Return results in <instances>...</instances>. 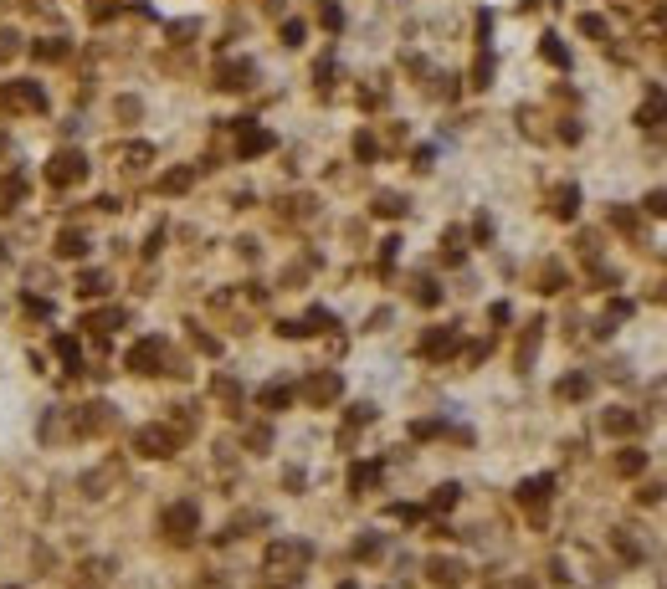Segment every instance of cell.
I'll use <instances>...</instances> for the list:
<instances>
[{"instance_id":"obj_6","label":"cell","mask_w":667,"mask_h":589,"mask_svg":"<svg viewBox=\"0 0 667 589\" xmlns=\"http://www.w3.org/2000/svg\"><path fill=\"white\" fill-rule=\"evenodd\" d=\"M159 359H164L159 338H144V343L128 348V369H134V374H159Z\"/></svg>"},{"instance_id":"obj_16","label":"cell","mask_w":667,"mask_h":589,"mask_svg":"<svg viewBox=\"0 0 667 589\" xmlns=\"http://www.w3.org/2000/svg\"><path fill=\"white\" fill-rule=\"evenodd\" d=\"M247 82H252V62H226L216 87H247Z\"/></svg>"},{"instance_id":"obj_11","label":"cell","mask_w":667,"mask_h":589,"mask_svg":"<svg viewBox=\"0 0 667 589\" xmlns=\"http://www.w3.org/2000/svg\"><path fill=\"white\" fill-rule=\"evenodd\" d=\"M641 421L632 416V410H606V416H600V430H606V435H632Z\"/></svg>"},{"instance_id":"obj_3","label":"cell","mask_w":667,"mask_h":589,"mask_svg":"<svg viewBox=\"0 0 667 589\" xmlns=\"http://www.w3.org/2000/svg\"><path fill=\"white\" fill-rule=\"evenodd\" d=\"M134 446H139V456H175V430L169 425H144L134 435Z\"/></svg>"},{"instance_id":"obj_34","label":"cell","mask_w":667,"mask_h":589,"mask_svg":"<svg viewBox=\"0 0 667 589\" xmlns=\"http://www.w3.org/2000/svg\"><path fill=\"white\" fill-rule=\"evenodd\" d=\"M580 31H585V36H606V21H600V16H580Z\"/></svg>"},{"instance_id":"obj_36","label":"cell","mask_w":667,"mask_h":589,"mask_svg":"<svg viewBox=\"0 0 667 589\" xmlns=\"http://www.w3.org/2000/svg\"><path fill=\"white\" fill-rule=\"evenodd\" d=\"M375 421V405H354L349 410V425H370Z\"/></svg>"},{"instance_id":"obj_26","label":"cell","mask_w":667,"mask_h":589,"mask_svg":"<svg viewBox=\"0 0 667 589\" xmlns=\"http://www.w3.org/2000/svg\"><path fill=\"white\" fill-rule=\"evenodd\" d=\"M36 57H41V62H57V57H67V41H57V36H52V41H41V47H36Z\"/></svg>"},{"instance_id":"obj_10","label":"cell","mask_w":667,"mask_h":589,"mask_svg":"<svg viewBox=\"0 0 667 589\" xmlns=\"http://www.w3.org/2000/svg\"><path fill=\"white\" fill-rule=\"evenodd\" d=\"M426 574H432L437 584H462L467 579V569H462L457 559H432V564H426Z\"/></svg>"},{"instance_id":"obj_18","label":"cell","mask_w":667,"mask_h":589,"mask_svg":"<svg viewBox=\"0 0 667 589\" xmlns=\"http://www.w3.org/2000/svg\"><path fill=\"white\" fill-rule=\"evenodd\" d=\"M82 251H88V236L82 231H62L57 236V256H82Z\"/></svg>"},{"instance_id":"obj_5","label":"cell","mask_w":667,"mask_h":589,"mask_svg":"<svg viewBox=\"0 0 667 589\" xmlns=\"http://www.w3.org/2000/svg\"><path fill=\"white\" fill-rule=\"evenodd\" d=\"M267 149H272V134H267V128H257V123H236V154H242V159H252V154H267Z\"/></svg>"},{"instance_id":"obj_9","label":"cell","mask_w":667,"mask_h":589,"mask_svg":"<svg viewBox=\"0 0 667 589\" xmlns=\"http://www.w3.org/2000/svg\"><path fill=\"white\" fill-rule=\"evenodd\" d=\"M452 348H457V328H432V333L421 338V354L426 359H447Z\"/></svg>"},{"instance_id":"obj_24","label":"cell","mask_w":667,"mask_h":589,"mask_svg":"<svg viewBox=\"0 0 667 589\" xmlns=\"http://www.w3.org/2000/svg\"><path fill=\"white\" fill-rule=\"evenodd\" d=\"M457 497H462V487H457V482H447V487H437V492H432V508H457Z\"/></svg>"},{"instance_id":"obj_22","label":"cell","mask_w":667,"mask_h":589,"mask_svg":"<svg viewBox=\"0 0 667 589\" xmlns=\"http://www.w3.org/2000/svg\"><path fill=\"white\" fill-rule=\"evenodd\" d=\"M652 118H667V98H662V93H652V98H647V108L637 113V123H647V128H652Z\"/></svg>"},{"instance_id":"obj_20","label":"cell","mask_w":667,"mask_h":589,"mask_svg":"<svg viewBox=\"0 0 667 589\" xmlns=\"http://www.w3.org/2000/svg\"><path fill=\"white\" fill-rule=\"evenodd\" d=\"M641 467H647V456H641V451H621L616 456V476H637Z\"/></svg>"},{"instance_id":"obj_33","label":"cell","mask_w":667,"mask_h":589,"mask_svg":"<svg viewBox=\"0 0 667 589\" xmlns=\"http://www.w3.org/2000/svg\"><path fill=\"white\" fill-rule=\"evenodd\" d=\"M647 210L667 221V190H652V195H647Z\"/></svg>"},{"instance_id":"obj_13","label":"cell","mask_w":667,"mask_h":589,"mask_svg":"<svg viewBox=\"0 0 667 589\" xmlns=\"http://www.w3.org/2000/svg\"><path fill=\"white\" fill-rule=\"evenodd\" d=\"M554 395L559 400H585L590 395V374H565V379L554 384Z\"/></svg>"},{"instance_id":"obj_28","label":"cell","mask_w":667,"mask_h":589,"mask_svg":"<svg viewBox=\"0 0 667 589\" xmlns=\"http://www.w3.org/2000/svg\"><path fill=\"white\" fill-rule=\"evenodd\" d=\"M113 323H123V313H113V308H108V313H93V318H88V328H98V333H108Z\"/></svg>"},{"instance_id":"obj_15","label":"cell","mask_w":667,"mask_h":589,"mask_svg":"<svg viewBox=\"0 0 667 589\" xmlns=\"http://www.w3.org/2000/svg\"><path fill=\"white\" fill-rule=\"evenodd\" d=\"M375 482H380V462H359V467H349V487H354V492L375 487Z\"/></svg>"},{"instance_id":"obj_42","label":"cell","mask_w":667,"mask_h":589,"mask_svg":"<svg viewBox=\"0 0 667 589\" xmlns=\"http://www.w3.org/2000/svg\"><path fill=\"white\" fill-rule=\"evenodd\" d=\"M16 52V31H0V57H11Z\"/></svg>"},{"instance_id":"obj_39","label":"cell","mask_w":667,"mask_h":589,"mask_svg":"<svg viewBox=\"0 0 667 589\" xmlns=\"http://www.w3.org/2000/svg\"><path fill=\"white\" fill-rule=\"evenodd\" d=\"M437 430H442V421H416V425H411L416 441H426V435H437Z\"/></svg>"},{"instance_id":"obj_38","label":"cell","mask_w":667,"mask_h":589,"mask_svg":"<svg viewBox=\"0 0 667 589\" xmlns=\"http://www.w3.org/2000/svg\"><path fill=\"white\" fill-rule=\"evenodd\" d=\"M57 359H67V364H77V338H57Z\"/></svg>"},{"instance_id":"obj_27","label":"cell","mask_w":667,"mask_h":589,"mask_svg":"<svg viewBox=\"0 0 667 589\" xmlns=\"http://www.w3.org/2000/svg\"><path fill=\"white\" fill-rule=\"evenodd\" d=\"M611 226H616V231H637V215H632L627 205H611Z\"/></svg>"},{"instance_id":"obj_7","label":"cell","mask_w":667,"mask_h":589,"mask_svg":"<svg viewBox=\"0 0 667 589\" xmlns=\"http://www.w3.org/2000/svg\"><path fill=\"white\" fill-rule=\"evenodd\" d=\"M308 564V543H272L267 549V569H298Z\"/></svg>"},{"instance_id":"obj_37","label":"cell","mask_w":667,"mask_h":589,"mask_svg":"<svg viewBox=\"0 0 667 589\" xmlns=\"http://www.w3.org/2000/svg\"><path fill=\"white\" fill-rule=\"evenodd\" d=\"M616 549H621V559H632V564L641 559V549H637V543H632L627 533H616Z\"/></svg>"},{"instance_id":"obj_12","label":"cell","mask_w":667,"mask_h":589,"mask_svg":"<svg viewBox=\"0 0 667 589\" xmlns=\"http://www.w3.org/2000/svg\"><path fill=\"white\" fill-rule=\"evenodd\" d=\"M549 492H554V476H529V482L519 487V503H524V508H529V503L539 508V503H544Z\"/></svg>"},{"instance_id":"obj_23","label":"cell","mask_w":667,"mask_h":589,"mask_svg":"<svg viewBox=\"0 0 667 589\" xmlns=\"http://www.w3.org/2000/svg\"><path fill=\"white\" fill-rule=\"evenodd\" d=\"M549 62H554V67H570V52L565 47H559V36H544V47H539Z\"/></svg>"},{"instance_id":"obj_21","label":"cell","mask_w":667,"mask_h":589,"mask_svg":"<svg viewBox=\"0 0 667 589\" xmlns=\"http://www.w3.org/2000/svg\"><path fill=\"white\" fill-rule=\"evenodd\" d=\"M190 180H196L190 169H169L164 180H159V190H164V195H180V190H190Z\"/></svg>"},{"instance_id":"obj_32","label":"cell","mask_w":667,"mask_h":589,"mask_svg":"<svg viewBox=\"0 0 667 589\" xmlns=\"http://www.w3.org/2000/svg\"><path fill=\"white\" fill-rule=\"evenodd\" d=\"M318 21H324L329 31H339V26H344V11H339V6H324V11H318Z\"/></svg>"},{"instance_id":"obj_14","label":"cell","mask_w":667,"mask_h":589,"mask_svg":"<svg viewBox=\"0 0 667 589\" xmlns=\"http://www.w3.org/2000/svg\"><path fill=\"white\" fill-rule=\"evenodd\" d=\"M575 210H580V190L575 185H559L554 190V215H559V221H575Z\"/></svg>"},{"instance_id":"obj_2","label":"cell","mask_w":667,"mask_h":589,"mask_svg":"<svg viewBox=\"0 0 667 589\" xmlns=\"http://www.w3.org/2000/svg\"><path fill=\"white\" fill-rule=\"evenodd\" d=\"M196 528H201V513H196V503H175L164 513V533L175 538V543H190L196 538Z\"/></svg>"},{"instance_id":"obj_1","label":"cell","mask_w":667,"mask_h":589,"mask_svg":"<svg viewBox=\"0 0 667 589\" xmlns=\"http://www.w3.org/2000/svg\"><path fill=\"white\" fill-rule=\"evenodd\" d=\"M0 108H11V113H41V108H47V93H41L36 82H6L0 87Z\"/></svg>"},{"instance_id":"obj_19","label":"cell","mask_w":667,"mask_h":589,"mask_svg":"<svg viewBox=\"0 0 667 589\" xmlns=\"http://www.w3.org/2000/svg\"><path fill=\"white\" fill-rule=\"evenodd\" d=\"M77 292H82V297L108 292V277H103V272H82V277H77Z\"/></svg>"},{"instance_id":"obj_30","label":"cell","mask_w":667,"mask_h":589,"mask_svg":"<svg viewBox=\"0 0 667 589\" xmlns=\"http://www.w3.org/2000/svg\"><path fill=\"white\" fill-rule=\"evenodd\" d=\"M380 549H385L380 538H359V543H354V559H380Z\"/></svg>"},{"instance_id":"obj_29","label":"cell","mask_w":667,"mask_h":589,"mask_svg":"<svg viewBox=\"0 0 667 589\" xmlns=\"http://www.w3.org/2000/svg\"><path fill=\"white\" fill-rule=\"evenodd\" d=\"M416 302H426V308H437V302H442L437 282H416Z\"/></svg>"},{"instance_id":"obj_44","label":"cell","mask_w":667,"mask_h":589,"mask_svg":"<svg viewBox=\"0 0 667 589\" xmlns=\"http://www.w3.org/2000/svg\"><path fill=\"white\" fill-rule=\"evenodd\" d=\"M98 6H103V0H98Z\"/></svg>"},{"instance_id":"obj_4","label":"cell","mask_w":667,"mask_h":589,"mask_svg":"<svg viewBox=\"0 0 667 589\" xmlns=\"http://www.w3.org/2000/svg\"><path fill=\"white\" fill-rule=\"evenodd\" d=\"M82 174H88V159H82L77 149H67V154H57V159L47 164V180H52V185H77Z\"/></svg>"},{"instance_id":"obj_17","label":"cell","mask_w":667,"mask_h":589,"mask_svg":"<svg viewBox=\"0 0 667 589\" xmlns=\"http://www.w3.org/2000/svg\"><path fill=\"white\" fill-rule=\"evenodd\" d=\"M257 400H262V410H288V405H293V389H288V384H267Z\"/></svg>"},{"instance_id":"obj_25","label":"cell","mask_w":667,"mask_h":589,"mask_svg":"<svg viewBox=\"0 0 667 589\" xmlns=\"http://www.w3.org/2000/svg\"><path fill=\"white\" fill-rule=\"evenodd\" d=\"M400 210H405L400 195H375V215H400Z\"/></svg>"},{"instance_id":"obj_35","label":"cell","mask_w":667,"mask_h":589,"mask_svg":"<svg viewBox=\"0 0 667 589\" xmlns=\"http://www.w3.org/2000/svg\"><path fill=\"white\" fill-rule=\"evenodd\" d=\"M283 41L298 47V41H303V21H283Z\"/></svg>"},{"instance_id":"obj_31","label":"cell","mask_w":667,"mask_h":589,"mask_svg":"<svg viewBox=\"0 0 667 589\" xmlns=\"http://www.w3.org/2000/svg\"><path fill=\"white\" fill-rule=\"evenodd\" d=\"M559 287H565V272H559V267H544V287H539V292H559Z\"/></svg>"},{"instance_id":"obj_40","label":"cell","mask_w":667,"mask_h":589,"mask_svg":"<svg viewBox=\"0 0 667 589\" xmlns=\"http://www.w3.org/2000/svg\"><path fill=\"white\" fill-rule=\"evenodd\" d=\"M391 517H400V522H416V517H421V508H411V503H396V508H391Z\"/></svg>"},{"instance_id":"obj_41","label":"cell","mask_w":667,"mask_h":589,"mask_svg":"<svg viewBox=\"0 0 667 589\" xmlns=\"http://www.w3.org/2000/svg\"><path fill=\"white\" fill-rule=\"evenodd\" d=\"M354 154H359V159H375V139L359 134V139H354Z\"/></svg>"},{"instance_id":"obj_43","label":"cell","mask_w":667,"mask_h":589,"mask_svg":"<svg viewBox=\"0 0 667 589\" xmlns=\"http://www.w3.org/2000/svg\"><path fill=\"white\" fill-rule=\"evenodd\" d=\"M339 589H354V584H339Z\"/></svg>"},{"instance_id":"obj_8","label":"cell","mask_w":667,"mask_h":589,"mask_svg":"<svg viewBox=\"0 0 667 589\" xmlns=\"http://www.w3.org/2000/svg\"><path fill=\"white\" fill-rule=\"evenodd\" d=\"M339 389H344L339 374H313L303 384V395H308V405H329V400H339Z\"/></svg>"}]
</instances>
